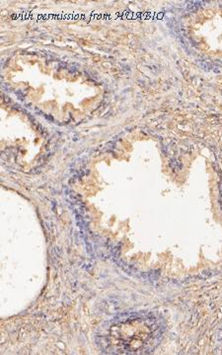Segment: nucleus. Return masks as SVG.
I'll list each match as a JSON object with an SVG mask.
<instances>
[{
  "mask_svg": "<svg viewBox=\"0 0 222 355\" xmlns=\"http://www.w3.org/2000/svg\"><path fill=\"white\" fill-rule=\"evenodd\" d=\"M158 327L151 319H133L117 322L110 328L109 345H120L125 352H142L154 343Z\"/></svg>",
  "mask_w": 222,
  "mask_h": 355,
  "instance_id": "f257e3e1",
  "label": "nucleus"
}]
</instances>
